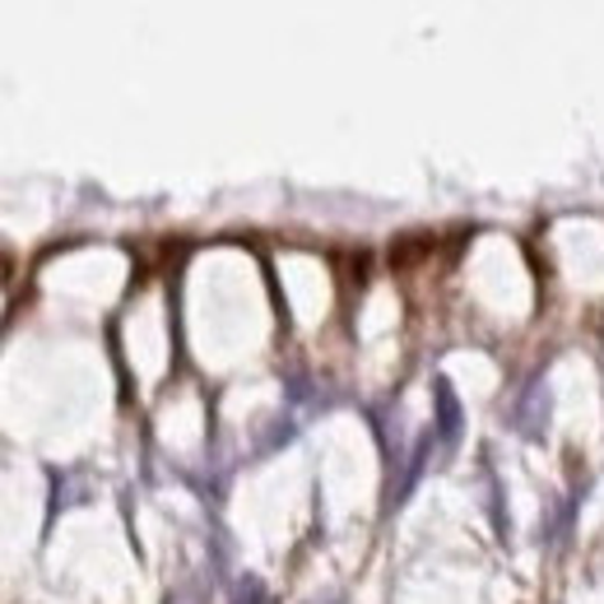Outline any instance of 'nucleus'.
I'll list each match as a JSON object with an SVG mask.
<instances>
[{
	"label": "nucleus",
	"instance_id": "obj_1",
	"mask_svg": "<svg viewBox=\"0 0 604 604\" xmlns=\"http://www.w3.org/2000/svg\"><path fill=\"white\" fill-rule=\"evenodd\" d=\"M237 604H265V591H261L256 576H247V581L237 586Z\"/></svg>",
	"mask_w": 604,
	"mask_h": 604
},
{
	"label": "nucleus",
	"instance_id": "obj_2",
	"mask_svg": "<svg viewBox=\"0 0 604 604\" xmlns=\"http://www.w3.org/2000/svg\"><path fill=\"white\" fill-rule=\"evenodd\" d=\"M442 433H446V437H456V405L446 400V391H442Z\"/></svg>",
	"mask_w": 604,
	"mask_h": 604
}]
</instances>
